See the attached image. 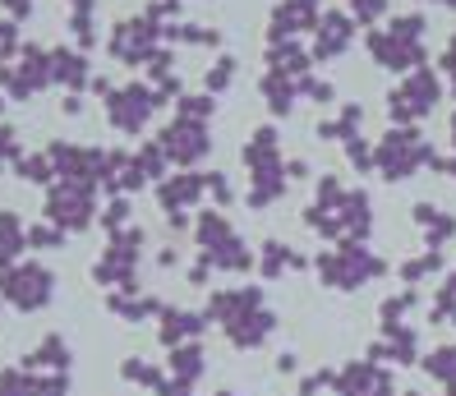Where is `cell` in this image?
<instances>
[{
  "instance_id": "cell-5",
  "label": "cell",
  "mask_w": 456,
  "mask_h": 396,
  "mask_svg": "<svg viewBox=\"0 0 456 396\" xmlns=\"http://www.w3.org/2000/svg\"><path fill=\"white\" fill-rule=\"evenodd\" d=\"M93 217H97V184L61 180V184H51V190H46V222H56L65 235L93 226Z\"/></svg>"
},
{
  "instance_id": "cell-21",
  "label": "cell",
  "mask_w": 456,
  "mask_h": 396,
  "mask_svg": "<svg viewBox=\"0 0 456 396\" xmlns=\"http://www.w3.org/2000/svg\"><path fill=\"white\" fill-rule=\"evenodd\" d=\"M167 374L184 387H194L203 374H208V355L199 341H184V346H171V364H167Z\"/></svg>"
},
{
  "instance_id": "cell-23",
  "label": "cell",
  "mask_w": 456,
  "mask_h": 396,
  "mask_svg": "<svg viewBox=\"0 0 456 396\" xmlns=\"http://www.w3.org/2000/svg\"><path fill=\"white\" fill-rule=\"evenodd\" d=\"M258 88H263V97H267V107H273L277 116H286V111L295 107V97H300V78H290V74H281V69H267Z\"/></svg>"
},
{
  "instance_id": "cell-37",
  "label": "cell",
  "mask_w": 456,
  "mask_h": 396,
  "mask_svg": "<svg viewBox=\"0 0 456 396\" xmlns=\"http://www.w3.org/2000/svg\"><path fill=\"white\" fill-rule=\"evenodd\" d=\"M208 194L217 198V203H231V184H226L222 171H208Z\"/></svg>"
},
{
  "instance_id": "cell-9",
  "label": "cell",
  "mask_w": 456,
  "mask_h": 396,
  "mask_svg": "<svg viewBox=\"0 0 456 396\" xmlns=\"http://www.w3.org/2000/svg\"><path fill=\"white\" fill-rule=\"evenodd\" d=\"M157 42H162V28L157 19H125L120 28L111 33V56L125 61V65H148L157 56Z\"/></svg>"
},
{
  "instance_id": "cell-6",
  "label": "cell",
  "mask_w": 456,
  "mask_h": 396,
  "mask_svg": "<svg viewBox=\"0 0 456 396\" xmlns=\"http://www.w3.org/2000/svg\"><path fill=\"white\" fill-rule=\"evenodd\" d=\"M162 107L157 88H143V84H129V88H111L106 97V120H111L120 134H139V129L152 120V111Z\"/></svg>"
},
{
  "instance_id": "cell-43",
  "label": "cell",
  "mask_w": 456,
  "mask_h": 396,
  "mask_svg": "<svg viewBox=\"0 0 456 396\" xmlns=\"http://www.w3.org/2000/svg\"><path fill=\"white\" fill-rule=\"evenodd\" d=\"M447 396H456V383H447Z\"/></svg>"
},
{
  "instance_id": "cell-29",
  "label": "cell",
  "mask_w": 456,
  "mask_h": 396,
  "mask_svg": "<svg viewBox=\"0 0 456 396\" xmlns=\"http://www.w3.org/2000/svg\"><path fill=\"white\" fill-rule=\"evenodd\" d=\"M438 268H443V254H438V249H428L424 258H415V263H406V268H401V281H411V286H415V281H424L428 272H438Z\"/></svg>"
},
{
  "instance_id": "cell-39",
  "label": "cell",
  "mask_w": 456,
  "mask_h": 396,
  "mask_svg": "<svg viewBox=\"0 0 456 396\" xmlns=\"http://www.w3.org/2000/svg\"><path fill=\"white\" fill-rule=\"evenodd\" d=\"M295 368H300V355H295V351L277 355V374H295Z\"/></svg>"
},
{
  "instance_id": "cell-3",
  "label": "cell",
  "mask_w": 456,
  "mask_h": 396,
  "mask_svg": "<svg viewBox=\"0 0 456 396\" xmlns=\"http://www.w3.org/2000/svg\"><path fill=\"white\" fill-rule=\"evenodd\" d=\"M56 300V277L42 263H14V268L0 272V304H10L19 313H42Z\"/></svg>"
},
{
  "instance_id": "cell-20",
  "label": "cell",
  "mask_w": 456,
  "mask_h": 396,
  "mask_svg": "<svg viewBox=\"0 0 456 396\" xmlns=\"http://www.w3.org/2000/svg\"><path fill=\"white\" fill-rule=\"evenodd\" d=\"M318 23V0H281L277 14H273V33L267 37H290V33H305Z\"/></svg>"
},
{
  "instance_id": "cell-22",
  "label": "cell",
  "mask_w": 456,
  "mask_h": 396,
  "mask_svg": "<svg viewBox=\"0 0 456 396\" xmlns=\"http://www.w3.org/2000/svg\"><path fill=\"white\" fill-rule=\"evenodd\" d=\"M23 249H28V226L19 222V213L5 207V213H0V272L14 268Z\"/></svg>"
},
{
  "instance_id": "cell-40",
  "label": "cell",
  "mask_w": 456,
  "mask_h": 396,
  "mask_svg": "<svg viewBox=\"0 0 456 396\" xmlns=\"http://www.w3.org/2000/svg\"><path fill=\"white\" fill-rule=\"evenodd\" d=\"M300 396H318V387H314V383H305V392H300Z\"/></svg>"
},
{
  "instance_id": "cell-28",
  "label": "cell",
  "mask_w": 456,
  "mask_h": 396,
  "mask_svg": "<svg viewBox=\"0 0 456 396\" xmlns=\"http://www.w3.org/2000/svg\"><path fill=\"white\" fill-rule=\"evenodd\" d=\"M424 368L434 374L438 383H456V346H438V351H428Z\"/></svg>"
},
{
  "instance_id": "cell-30",
  "label": "cell",
  "mask_w": 456,
  "mask_h": 396,
  "mask_svg": "<svg viewBox=\"0 0 456 396\" xmlns=\"http://www.w3.org/2000/svg\"><path fill=\"white\" fill-rule=\"evenodd\" d=\"M65 245V230L56 222H46V226H28V249H61Z\"/></svg>"
},
{
  "instance_id": "cell-2",
  "label": "cell",
  "mask_w": 456,
  "mask_h": 396,
  "mask_svg": "<svg viewBox=\"0 0 456 396\" xmlns=\"http://www.w3.org/2000/svg\"><path fill=\"white\" fill-rule=\"evenodd\" d=\"M369 51L383 69H419L428 46H424V19L406 14V19H392L387 28H373L369 33Z\"/></svg>"
},
{
  "instance_id": "cell-26",
  "label": "cell",
  "mask_w": 456,
  "mask_h": 396,
  "mask_svg": "<svg viewBox=\"0 0 456 396\" xmlns=\"http://www.w3.org/2000/svg\"><path fill=\"white\" fill-rule=\"evenodd\" d=\"M415 222L424 226V240H428V249H443L452 235H456V222L447 217V213H438V207H428V203H419L415 207Z\"/></svg>"
},
{
  "instance_id": "cell-12",
  "label": "cell",
  "mask_w": 456,
  "mask_h": 396,
  "mask_svg": "<svg viewBox=\"0 0 456 396\" xmlns=\"http://www.w3.org/2000/svg\"><path fill=\"white\" fill-rule=\"evenodd\" d=\"M208 194V175L199 171H184V175H167L157 180V198H162V207L171 213V226H190V207H199V198Z\"/></svg>"
},
{
  "instance_id": "cell-7",
  "label": "cell",
  "mask_w": 456,
  "mask_h": 396,
  "mask_svg": "<svg viewBox=\"0 0 456 396\" xmlns=\"http://www.w3.org/2000/svg\"><path fill=\"white\" fill-rule=\"evenodd\" d=\"M438 97H443V78L434 74V69H411V78L401 84L387 101H392V116L396 120H419V116H428L438 107Z\"/></svg>"
},
{
  "instance_id": "cell-10",
  "label": "cell",
  "mask_w": 456,
  "mask_h": 396,
  "mask_svg": "<svg viewBox=\"0 0 456 396\" xmlns=\"http://www.w3.org/2000/svg\"><path fill=\"white\" fill-rule=\"evenodd\" d=\"M332 387L337 396H396V383L379 360H351L332 374Z\"/></svg>"
},
{
  "instance_id": "cell-44",
  "label": "cell",
  "mask_w": 456,
  "mask_h": 396,
  "mask_svg": "<svg viewBox=\"0 0 456 396\" xmlns=\"http://www.w3.org/2000/svg\"><path fill=\"white\" fill-rule=\"evenodd\" d=\"M0 166H5V157H0Z\"/></svg>"
},
{
  "instance_id": "cell-19",
  "label": "cell",
  "mask_w": 456,
  "mask_h": 396,
  "mask_svg": "<svg viewBox=\"0 0 456 396\" xmlns=\"http://www.w3.org/2000/svg\"><path fill=\"white\" fill-rule=\"evenodd\" d=\"M245 162H249L254 175H263V171H281V139H277V129H273V125H263V129H254V134H249V143H245Z\"/></svg>"
},
{
  "instance_id": "cell-27",
  "label": "cell",
  "mask_w": 456,
  "mask_h": 396,
  "mask_svg": "<svg viewBox=\"0 0 456 396\" xmlns=\"http://www.w3.org/2000/svg\"><path fill=\"white\" fill-rule=\"evenodd\" d=\"M14 171H19V180H28V184H51V180H56V166H51L46 152H23V157H14Z\"/></svg>"
},
{
  "instance_id": "cell-4",
  "label": "cell",
  "mask_w": 456,
  "mask_h": 396,
  "mask_svg": "<svg viewBox=\"0 0 456 396\" xmlns=\"http://www.w3.org/2000/svg\"><path fill=\"white\" fill-rule=\"evenodd\" d=\"M373 166H379L387 180H411L419 166H438V152L424 143L419 129H392L387 139H379Z\"/></svg>"
},
{
  "instance_id": "cell-18",
  "label": "cell",
  "mask_w": 456,
  "mask_h": 396,
  "mask_svg": "<svg viewBox=\"0 0 456 396\" xmlns=\"http://www.w3.org/2000/svg\"><path fill=\"white\" fill-rule=\"evenodd\" d=\"M51 84H65L69 93L88 88V84H93V69H88V56H84V51H69V46H56V51H51Z\"/></svg>"
},
{
  "instance_id": "cell-13",
  "label": "cell",
  "mask_w": 456,
  "mask_h": 396,
  "mask_svg": "<svg viewBox=\"0 0 456 396\" xmlns=\"http://www.w3.org/2000/svg\"><path fill=\"white\" fill-rule=\"evenodd\" d=\"M222 332H226V341H231L235 351H258V346H267V341H273L277 313L267 309V304H254V309H245V313H235L231 323H222Z\"/></svg>"
},
{
  "instance_id": "cell-45",
  "label": "cell",
  "mask_w": 456,
  "mask_h": 396,
  "mask_svg": "<svg viewBox=\"0 0 456 396\" xmlns=\"http://www.w3.org/2000/svg\"><path fill=\"white\" fill-rule=\"evenodd\" d=\"M0 111H5V101H0Z\"/></svg>"
},
{
  "instance_id": "cell-24",
  "label": "cell",
  "mask_w": 456,
  "mask_h": 396,
  "mask_svg": "<svg viewBox=\"0 0 456 396\" xmlns=\"http://www.w3.org/2000/svg\"><path fill=\"white\" fill-rule=\"evenodd\" d=\"M258 272L267 277V281H277V277H286V272H300L305 268V258L300 254H290L286 245H277V240H267L263 249H258Z\"/></svg>"
},
{
  "instance_id": "cell-14",
  "label": "cell",
  "mask_w": 456,
  "mask_h": 396,
  "mask_svg": "<svg viewBox=\"0 0 456 396\" xmlns=\"http://www.w3.org/2000/svg\"><path fill=\"white\" fill-rule=\"evenodd\" d=\"M208 332V313H194V309H162L157 313V336H162V346H184V341H199Z\"/></svg>"
},
{
  "instance_id": "cell-41",
  "label": "cell",
  "mask_w": 456,
  "mask_h": 396,
  "mask_svg": "<svg viewBox=\"0 0 456 396\" xmlns=\"http://www.w3.org/2000/svg\"><path fill=\"white\" fill-rule=\"evenodd\" d=\"M452 143H456V116H452Z\"/></svg>"
},
{
  "instance_id": "cell-17",
  "label": "cell",
  "mask_w": 456,
  "mask_h": 396,
  "mask_svg": "<svg viewBox=\"0 0 456 396\" xmlns=\"http://www.w3.org/2000/svg\"><path fill=\"white\" fill-rule=\"evenodd\" d=\"M106 309H111L120 323H148L167 304L157 300V295H143V290H111V295H106Z\"/></svg>"
},
{
  "instance_id": "cell-33",
  "label": "cell",
  "mask_w": 456,
  "mask_h": 396,
  "mask_svg": "<svg viewBox=\"0 0 456 396\" xmlns=\"http://www.w3.org/2000/svg\"><path fill=\"white\" fill-rule=\"evenodd\" d=\"M411 309H415V290H401V295H392V300L383 304V327L396 323V319H406Z\"/></svg>"
},
{
  "instance_id": "cell-38",
  "label": "cell",
  "mask_w": 456,
  "mask_h": 396,
  "mask_svg": "<svg viewBox=\"0 0 456 396\" xmlns=\"http://www.w3.org/2000/svg\"><path fill=\"white\" fill-rule=\"evenodd\" d=\"M0 5H5L14 19H28L33 14V0H0Z\"/></svg>"
},
{
  "instance_id": "cell-1",
  "label": "cell",
  "mask_w": 456,
  "mask_h": 396,
  "mask_svg": "<svg viewBox=\"0 0 456 396\" xmlns=\"http://www.w3.org/2000/svg\"><path fill=\"white\" fill-rule=\"evenodd\" d=\"M314 268H318V277H323V286H332V290H360V286H369V281L387 277V258H379V254L364 249V245L341 240L337 249L318 254Z\"/></svg>"
},
{
  "instance_id": "cell-8",
  "label": "cell",
  "mask_w": 456,
  "mask_h": 396,
  "mask_svg": "<svg viewBox=\"0 0 456 396\" xmlns=\"http://www.w3.org/2000/svg\"><path fill=\"white\" fill-rule=\"evenodd\" d=\"M0 84L10 97H33L51 84V51L42 46H19V61L0 69Z\"/></svg>"
},
{
  "instance_id": "cell-34",
  "label": "cell",
  "mask_w": 456,
  "mask_h": 396,
  "mask_svg": "<svg viewBox=\"0 0 456 396\" xmlns=\"http://www.w3.org/2000/svg\"><path fill=\"white\" fill-rule=\"evenodd\" d=\"M351 10H355L351 19H364V28H369L373 19H383V14H387V0H351Z\"/></svg>"
},
{
  "instance_id": "cell-42",
  "label": "cell",
  "mask_w": 456,
  "mask_h": 396,
  "mask_svg": "<svg viewBox=\"0 0 456 396\" xmlns=\"http://www.w3.org/2000/svg\"><path fill=\"white\" fill-rule=\"evenodd\" d=\"M217 396H240V392H231V387H226V392H217Z\"/></svg>"
},
{
  "instance_id": "cell-25",
  "label": "cell",
  "mask_w": 456,
  "mask_h": 396,
  "mask_svg": "<svg viewBox=\"0 0 456 396\" xmlns=\"http://www.w3.org/2000/svg\"><path fill=\"white\" fill-rule=\"evenodd\" d=\"M120 378H125L129 387H148V392H162L171 374H167L162 364H152V360H143V355H129V360L120 364Z\"/></svg>"
},
{
  "instance_id": "cell-35",
  "label": "cell",
  "mask_w": 456,
  "mask_h": 396,
  "mask_svg": "<svg viewBox=\"0 0 456 396\" xmlns=\"http://www.w3.org/2000/svg\"><path fill=\"white\" fill-rule=\"evenodd\" d=\"M346 157H351V166H355V171H369V166H373V152L364 148L360 134H355V139H346Z\"/></svg>"
},
{
  "instance_id": "cell-15",
  "label": "cell",
  "mask_w": 456,
  "mask_h": 396,
  "mask_svg": "<svg viewBox=\"0 0 456 396\" xmlns=\"http://www.w3.org/2000/svg\"><path fill=\"white\" fill-rule=\"evenodd\" d=\"M355 42V19L351 14H328L318 19V42H314V61H337L346 56Z\"/></svg>"
},
{
  "instance_id": "cell-32",
  "label": "cell",
  "mask_w": 456,
  "mask_h": 396,
  "mask_svg": "<svg viewBox=\"0 0 456 396\" xmlns=\"http://www.w3.org/2000/svg\"><path fill=\"white\" fill-rule=\"evenodd\" d=\"M300 93L314 97V101H323V107H332V97H337V88L328 84V78H318V74H305L300 78Z\"/></svg>"
},
{
  "instance_id": "cell-46",
  "label": "cell",
  "mask_w": 456,
  "mask_h": 396,
  "mask_svg": "<svg viewBox=\"0 0 456 396\" xmlns=\"http://www.w3.org/2000/svg\"><path fill=\"white\" fill-rule=\"evenodd\" d=\"M406 396H411V392H406Z\"/></svg>"
},
{
  "instance_id": "cell-11",
  "label": "cell",
  "mask_w": 456,
  "mask_h": 396,
  "mask_svg": "<svg viewBox=\"0 0 456 396\" xmlns=\"http://www.w3.org/2000/svg\"><path fill=\"white\" fill-rule=\"evenodd\" d=\"M162 152L171 157V162H180V166H194L199 157H208V125L203 120H190V116H175L167 129H162Z\"/></svg>"
},
{
  "instance_id": "cell-16",
  "label": "cell",
  "mask_w": 456,
  "mask_h": 396,
  "mask_svg": "<svg viewBox=\"0 0 456 396\" xmlns=\"http://www.w3.org/2000/svg\"><path fill=\"white\" fill-rule=\"evenodd\" d=\"M19 364H23V368H33V374H69L74 351H69V341H65L61 332H51V336H42Z\"/></svg>"
},
{
  "instance_id": "cell-36",
  "label": "cell",
  "mask_w": 456,
  "mask_h": 396,
  "mask_svg": "<svg viewBox=\"0 0 456 396\" xmlns=\"http://www.w3.org/2000/svg\"><path fill=\"white\" fill-rule=\"evenodd\" d=\"M231 78H235V61H217V69H208V88L222 93V88H231Z\"/></svg>"
},
{
  "instance_id": "cell-31",
  "label": "cell",
  "mask_w": 456,
  "mask_h": 396,
  "mask_svg": "<svg viewBox=\"0 0 456 396\" xmlns=\"http://www.w3.org/2000/svg\"><path fill=\"white\" fill-rule=\"evenodd\" d=\"M102 226L111 230V235L129 226V194H116L111 203H106V213H102Z\"/></svg>"
}]
</instances>
